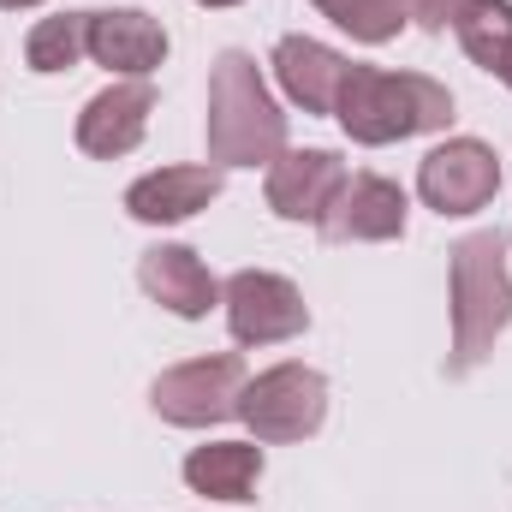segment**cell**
I'll return each instance as SVG.
<instances>
[{
  "mask_svg": "<svg viewBox=\"0 0 512 512\" xmlns=\"http://www.w3.org/2000/svg\"><path fill=\"white\" fill-rule=\"evenodd\" d=\"M167 24L143 6H108L90 12V60L108 66L114 78H149L167 60Z\"/></svg>",
  "mask_w": 512,
  "mask_h": 512,
  "instance_id": "4fadbf2b",
  "label": "cell"
},
{
  "mask_svg": "<svg viewBox=\"0 0 512 512\" xmlns=\"http://www.w3.org/2000/svg\"><path fill=\"white\" fill-rule=\"evenodd\" d=\"M334 120L352 143L387 149V143L453 126V90L429 72H387V66H358L352 60L346 90L334 102Z\"/></svg>",
  "mask_w": 512,
  "mask_h": 512,
  "instance_id": "6da1fadb",
  "label": "cell"
},
{
  "mask_svg": "<svg viewBox=\"0 0 512 512\" xmlns=\"http://www.w3.org/2000/svg\"><path fill=\"white\" fill-rule=\"evenodd\" d=\"M30 6H42V0H0V12H30Z\"/></svg>",
  "mask_w": 512,
  "mask_h": 512,
  "instance_id": "ffe728a7",
  "label": "cell"
},
{
  "mask_svg": "<svg viewBox=\"0 0 512 512\" xmlns=\"http://www.w3.org/2000/svg\"><path fill=\"white\" fill-rule=\"evenodd\" d=\"M405 215H411V203L387 173H352L316 227L328 245H393V239H405Z\"/></svg>",
  "mask_w": 512,
  "mask_h": 512,
  "instance_id": "ba28073f",
  "label": "cell"
},
{
  "mask_svg": "<svg viewBox=\"0 0 512 512\" xmlns=\"http://www.w3.org/2000/svg\"><path fill=\"white\" fill-rule=\"evenodd\" d=\"M453 36L471 54V66L501 78L512 60V0H465L453 12Z\"/></svg>",
  "mask_w": 512,
  "mask_h": 512,
  "instance_id": "2e32d148",
  "label": "cell"
},
{
  "mask_svg": "<svg viewBox=\"0 0 512 512\" xmlns=\"http://www.w3.org/2000/svg\"><path fill=\"white\" fill-rule=\"evenodd\" d=\"M501 84H507V90H512V60H507V72H501Z\"/></svg>",
  "mask_w": 512,
  "mask_h": 512,
  "instance_id": "7402d4cb",
  "label": "cell"
},
{
  "mask_svg": "<svg viewBox=\"0 0 512 512\" xmlns=\"http://www.w3.org/2000/svg\"><path fill=\"white\" fill-rule=\"evenodd\" d=\"M197 6H209V12H227V6H245V0H197Z\"/></svg>",
  "mask_w": 512,
  "mask_h": 512,
  "instance_id": "44dd1931",
  "label": "cell"
},
{
  "mask_svg": "<svg viewBox=\"0 0 512 512\" xmlns=\"http://www.w3.org/2000/svg\"><path fill=\"white\" fill-rule=\"evenodd\" d=\"M268 66H274V84L286 90V102L304 108V114H334V102L346 90V72H352V60L340 48L316 42V36H280Z\"/></svg>",
  "mask_w": 512,
  "mask_h": 512,
  "instance_id": "7c38bea8",
  "label": "cell"
},
{
  "mask_svg": "<svg viewBox=\"0 0 512 512\" xmlns=\"http://www.w3.org/2000/svg\"><path fill=\"white\" fill-rule=\"evenodd\" d=\"M221 310H227V328L239 346H286L310 328L304 292L274 268H239L221 286Z\"/></svg>",
  "mask_w": 512,
  "mask_h": 512,
  "instance_id": "52a82bcc",
  "label": "cell"
},
{
  "mask_svg": "<svg viewBox=\"0 0 512 512\" xmlns=\"http://www.w3.org/2000/svg\"><path fill=\"white\" fill-rule=\"evenodd\" d=\"M405 6H411V24H417V30H435V36H441L465 0H405Z\"/></svg>",
  "mask_w": 512,
  "mask_h": 512,
  "instance_id": "d6986e66",
  "label": "cell"
},
{
  "mask_svg": "<svg viewBox=\"0 0 512 512\" xmlns=\"http://www.w3.org/2000/svg\"><path fill=\"white\" fill-rule=\"evenodd\" d=\"M328 24H340L352 42H364V48H382L393 42L405 24H411V6L405 0H310Z\"/></svg>",
  "mask_w": 512,
  "mask_h": 512,
  "instance_id": "ac0fdd59",
  "label": "cell"
},
{
  "mask_svg": "<svg viewBox=\"0 0 512 512\" xmlns=\"http://www.w3.org/2000/svg\"><path fill=\"white\" fill-rule=\"evenodd\" d=\"M137 286L161 310H173L185 322H203L221 304V280L209 274V262L191 251V245H149V251L137 256Z\"/></svg>",
  "mask_w": 512,
  "mask_h": 512,
  "instance_id": "5bb4252c",
  "label": "cell"
},
{
  "mask_svg": "<svg viewBox=\"0 0 512 512\" xmlns=\"http://www.w3.org/2000/svg\"><path fill=\"white\" fill-rule=\"evenodd\" d=\"M352 173H346V161L334 155V149H280L274 161H268V179H262V197H268V209L280 215V221H322L328 209H334V197H340V185H346Z\"/></svg>",
  "mask_w": 512,
  "mask_h": 512,
  "instance_id": "9c48e42d",
  "label": "cell"
},
{
  "mask_svg": "<svg viewBox=\"0 0 512 512\" xmlns=\"http://www.w3.org/2000/svg\"><path fill=\"white\" fill-rule=\"evenodd\" d=\"M256 483H262V447L256 441H203L185 453V489L203 495V501H256Z\"/></svg>",
  "mask_w": 512,
  "mask_h": 512,
  "instance_id": "9a60e30c",
  "label": "cell"
},
{
  "mask_svg": "<svg viewBox=\"0 0 512 512\" xmlns=\"http://www.w3.org/2000/svg\"><path fill=\"white\" fill-rule=\"evenodd\" d=\"M221 167L215 161H179V167H155L126 185V215L143 227H179L191 215H203L221 197Z\"/></svg>",
  "mask_w": 512,
  "mask_h": 512,
  "instance_id": "8fae6325",
  "label": "cell"
},
{
  "mask_svg": "<svg viewBox=\"0 0 512 512\" xmlns=\"http://www.w3.org/2000/svg\"><path fill=\"white\" fill-rule=\"evenodd\" d=\"M447 286H453V352H447V376H471L495 352V340L512 328L507 233L501 227L465 233L447 251Z\"/></svg>",
  "mask_w": 512,
  "mask_h": 512,
  "instance_id": "7a4b0ae2",
  "label": "cell"
},
{
  "mask_svg": "<svg viewBox=\"0 0 512 512\" xmlns=\"http://www.w3.org/2000/svg\"><path fill=\"white\" fill-rule=\"evenodd\" d=\"M149 114H155V84L149 78H114L108 90H96L78 114V149L90 161H120L143 143L149 131Z\"/></svg>",
  "mask_w": 512,
  "mask_h": 512,
  "instance_id": "30bf717a",
  "label": "cell"
},
{
  "mask_svg": "<svg viewBox=\"0 0 512 512\" xmlns=\"http://www.w3.org/2000/svg\"><path fill=\"white\" fill-rule=\"evenodd\" d=\"M495 191H501V161H495V149L483 137H447V143H435L417 161V197L441 221H459V215L489 209Z\"/></svg>",
  "mask_w": 512,
  "mask_h": 512,
  "instance_id": "8992f818",
  "label": "cell"
},
{
  "mask_svg": "<svg viewBox=\"0 0 512 512\" xmlns=\"http://www.w3.org/2000/svg\"><path fill=\"white\" fill-rule=\"evenodd\" d=\"M239 417L262 447H286V441H310L328 423V376L286 358L274 370H262L239 393Z\"/></svg>",
  "mask_w": 512,
  "mask_h": 512,
  "instance_id": "277c9868",
  "label": "cell"
},
{
  "mask_svg": "<svg viewBox=\"0 0 512 512\" xmlns=\"http://www.w3.org/2000/svg\"><path fill=\"white\" fill-rule=\"evenodd\" d=\"M245 382L251 376H245L239 352H209V358H185V364L161 370L155 387H149V405L173 429H215V423L239 417Z\"/></svg>",
  "mask_w": 512,
  "mask_h": 512,
  "instance_id": "5b68a950",
  "label": "cell"
},
{
  "mask_svg": "<svg viewBox=\"0 0 512 512\" xmlns=\"http://www.w3.org/2000/svg\"><path fill=\"white\" fill-rule=\"evenodd\" d=\"M209 161L227 167H268L286 149V114L256 72L245 48H221L209 66Z\"/></svg>",
  "mask_w": 512,
  "mask_h": 512,
  "instance_id": "3957f363",
  "label": "cell"
},
{
  "mask_svg": "<svg viewBox=\"0 0 512 512\" xmlns=\"http://www.w3.org/2000/svg\"><path fill=\"white\" fill-rule=\"evenodd\" d=\"M90 60V12H54V18H36L30 36H24V66L36 78H54V72H72Z\"/></svg>",
  "mask_w": 512,
  "mask_h": 512,
  "instance_id": "e0dca14e",
  "label": "cell"
}]
</instances>
